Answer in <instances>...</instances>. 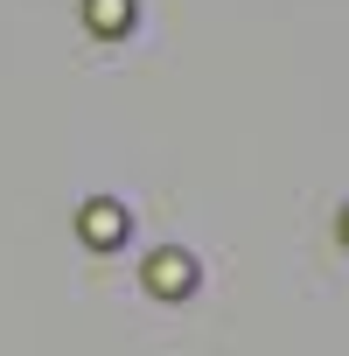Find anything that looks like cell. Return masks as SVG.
Wrapping results in <instances>:
<instances>
[{
  "instance_id": "3",
  "label": "cell",
  "mask_w": 349,
  "mask_h": 356,
  "mask_svg": "<svg viewBox=\"0 0 349 356\" xmlns=\"http://www.w3.org/2000/svg\"><path fill=\"white\" fill-rule=\"evenodd\" d=\"M84 22H91V35H126L133 29V0H84Z\"/></svg>"
},
{
  "instance_id": "4",
  "label": "cell",
  "mask_w": 349,
  "mask_h": 356,
  "mask_svg": "<svg viewBox=\"0 0 349 356\" xmlns=\"http://www.w3.org/2000/svg\"><path fill=\"white\" fill-rule=\"evenodd\" d=\"M342 231H349V217H342Z\"/></svg>"
},
{
  "instance_id": "1",
  "label": "cell",
  "mask_w": 349,
  "mask_h": 356,
  "mask_svg": "<svg viewBox=\"0 0 349 356\" xmlns=\"http://www.w3.org/2000/svg\"><path fill=\"white\" fill-rule=\"evenodd\" d=\"M126 231H133V217H126V203H112V196H91V203L77 210V238L98 245V252H112Z\"/></svg>"
},
{
  "instance_id": "2",
  "label": "cell",
  "mask_w": 349,
  "mask_h": 356,
  "mask_svg": "<svg viewBox=\"0 0 349 356\" xmlns=\"http://www.w3.org/2000/svg\"><path fill=\"white\" fill-rule=\"evenodd\" d=\"M147 286L168 293V300H182V293L196 286V259H189V252H161V259H147Z\"/></svg>"
}]
</instances>
